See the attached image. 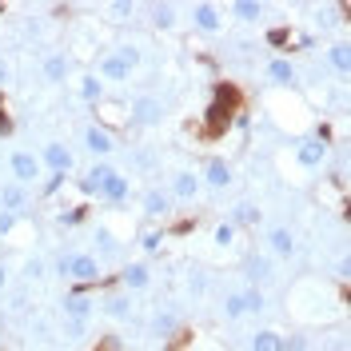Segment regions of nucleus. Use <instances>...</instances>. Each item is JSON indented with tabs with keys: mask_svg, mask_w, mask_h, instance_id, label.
Returning <instances> with one entry per match:
<instances>
[{
	"mask_svg": "<svg viewBox=\"0 0 351 351\" xmlns=\"http://www.w3.org/2000/svg\"><path fill=\"white\" fill-rule=\"evenodd\" d=\"M56 276H64L68 284H96L100 276H104V263L96 260L92 252H64L60 260H56Z\"/></svg>",
	"mask_w": 351,
	"mask_h": 351,
	"instance_id": "nucleus-1",
	"label": "nucleus"
},
{
	"mask_svg": "<svg viewBox=\"0 0 351 351\" xmlns=\"http://www.w3.org/2000/svg\"><path fill=\"white\" fill-rule=\"evenodd\" d=\"M240 267H243V276H247V287L276 284V260H271V256H263V252H247Z\"/></svg>",
	"mask_w": 351,
	"mask_h": 351,
	"instance_id": "nucleus-2",
	"label": "nucleus"
},
{
	"mask_svg": "<svg viewBox=\"0 0 351 351\" xmlns=\"http://www.w3.org/2000/svg\"><path fill=\"white\" fill-rule=\"evenodd\" d=\"M8 172H12V180H16V184H24V188H28V184H36V180H40V156L36 152H24V148H16V152L8 156Z\"/></svg>",
	"mask_w": 351,
	"mask_h": 351,
	"instance_id": "nucleus-3",
	"label": "nucleus"
},
{
	"mask_svg": "<svg viewBox=\"0 0 351 351\" xmlns=\"http://www.w3.org/2000/svg\"><path fill=\"white\" fill-rule=\"evenodd\" d=\"M72 164H76V152L68 148L64 140H48V144L40 148V168H48V172L68 176L72 172Z\"/></svg>",
	"mask_w": 351,
	"mask_h": 351,
	"instance_id": "nucleus-4",
	"label": "nucleus"
},
{
	"mask_svg": "<svg viewBox=\"0 0 351 351\" xmlns=\"http://www.w3.org/2000/svg\"><path fill=\"white\" fill-rule=\"evenodd\" d=\"M164 124V104L156 96H136L132 100V128H156Z\"/></svg>",
	"mask_w": 351,
	"mask_h": 351,
	"instance_id": "nucleus-5",
	"label": "nucleus"
},
{
	"mask_svg": "<svg viewBox=\"0 0 351 351\" xmlns=\"http://www.w3.org/2000/svg\"><path fill=\"white\" fill-rule=\"evenodd\" d=\"M60 307H64V319H92L96 300L84 291V284H72L68 287V295L60 300Z\"/></svg>",
	"mask_w": 351,
	"mask_h": 351,
	"instance_id": "nucleus-6",
	"label": "nucleus"
},
{
	"mask_svg": "<svg viewBox=\"0 0 351 351\" xmlns=\"http://www.w3.org/2000/svg\"><path fill=\"white\" fill-rule=\"evenodd\" d=\"M295 164H300V168H324V164H328V140L304 136V140L295 144Z\"/></svg>",
	"mask_w": 351,
	"mask_h": 351,
	"instance_id": "nucleus-7",
	"label": "nucleus"
},
{
	"mask_svg": "<svg viewBox=\"0 0 351 351\" xmlns=\"http://www.w3.org/2000/svg\"><path fill=\"white\" fill-rule=\"evenodd\" d=\"M32 208V192L16 184V180H8V184H0V212H12V216H24Z\"/></svg>",
	"mask_w": 351,
	"mask_h": 351,
	"instance_id": "nucleus-8",
	"label": "nucleus"
},
{
	"mask_svg": "<svg viewBox=\"0 0 351 351\" xmlns=\"http://www.w3.org/2000/svg\"><path fill=\"white\" fill-rule=\"evenodd\" d=\"M84 148L96 160H108L112 152H116V136H112V128H104V124H88L84 128Z\"/></svg>",
	"mask_w": 351,
	"mask_h": 351,
	"instance_id": "nucleus-9",
	"label": "nucleus"
},
{
	"mask_svg": "<svg viewBox=\"0 0 351 351\" xmlns=\"http://www.w3.org/2000/svg\"><path fill=\"white\" fill-rule=\"evenodd\" d=\"M120 287H124V291H148V287H152V267H148V263L144 260H132V263H124V267H120Z\"/></svg>",
	"mask_w": 351,
	"mask_h": 351,
	"instance_id": "nucleus-10",
	"label": "nucleus"
},
{
	"mask_svg": "<svg viewBox=\"0 0 351 351\" xmlns=\"http://www.w3.org/2000/svg\"><path fill=\"white\" fill-rule=\"evenodd\" d=\"M199 192H204V180H199V172H192V168H180V172H172V184H168V196H172V199H196Z\"/></svg>",
	"mask_w": 351,
	"mask_h": 351,
	"instance_id": "nucleus-11",
	"label": "nucleus"
},
{
	"mask_svg": "<svg viewBox=\"0 0 351 351\" xmlns=\"http://www.w3.org/2000/svg\"><path fill=\"white\" fill-rule=\"evenodd\" d=\"M199 180L208 184V188H216V192H223L232 180H236V168L223 160V156H212L208 164H204V172H199Z\"/></svg>",
	"mask_w": 351,
	"mask_h": 351,
	"instance_id": "nucleus-12",
	"label": "nucleus"
},
{
	"mask_svg": "<svg viewBox=\"0 0 351 351\" xmlns=\"http://www.w3.org/2000/svg\"><path fill=\"white\" fill-rule=\"evenodd\" d=\"M96 196L104 199V204H112V208H120V204H128V196H132V180L124 172H112L104 184H100V192Z\"/></svg>",
	"mask_w": 351,
	"mask_h": 351,
	"instance_id": "nucleus-13",
	"label": "nucleus"
},
{
	"mask_svg": "<svg viewBox=\"0 0 351 351\" xmlns=\"http://www.w3.org/2000/svg\"><path fill=\"white\" fill-rule=\"evenodd\" d=\"M180 328H184V319H180V311H176L172 304H164V307L152 311V335L156 339H172V335H180Z\"/></svg>",
	"mask_w": 351,
	"mask_h": 351,
	"instance_id": "nucleus-14",
	"label": "nucleus"
},
{
	"mask_svg": "<svg viewBox=\"0 0 351 351\" xmlns=\"http://www.w3.org/2000/svg\"><path fill=\"white\" fill-rule=\"evenodd\" d=\"M172 204L176 199L168 196V188H148L144 199H140V208H144V216L148 219H168L172 216Z\"/></svg>",
	"mask_w": 351,
	"mask_h": 351,
	"instance_id": "nucleus-15",
	"label": "nucleus"
},
{
	"mask_svg": "<svg viewBox=\"0 0 351 351\" xmlns=\"http://www.w3.org/2000/svg\"><path fill=\"white\" fill-rule=\"evenodd\" d=\"M100 311H104L108 319H116V324H128L132 319V295L128 291H108V295L100 300Z\"/></svg>",
	"mask_w": 351,
	"mask_h": 351,
	"instance_id": "nucleus-16",
	"label": "nucleus"
},
{
	"mask_svg": "<svg viewBox=\"0 0 351 351\" xmlns=\"http://www.w3.org/2000/svg\"><path fill=\"white\" fill-rule=\"evenodd\" d=\"M267 247H271V256H284V260H291V256H295V232H291V228H284V223L267 228Z\"/></svg>",
	"mask_w": 351,
	"mask_h": 351,
	"instance_id": "nucleus-17",
	"label": "nucleus"
},
{
	"mask_svg": "<svg viewBox=\"0 0 351 351\" xmlns=\"http://www.w3.org/2000/svg\"><path fill=\"white\" fill-rule=\"evenodd\" d=\"M192 21H196L199 32H219V28H223V12H219L216 4L199 0V4H192Z\"/></svg>",
	"mask_w": 351,
	"mask_h": 351,
	"instance_id": "nucleus-18",
	"label": "nucleus"
},
{
	"mask_svg": "<svg viewBox=\"0 0 351 351\" xmlns=\"http://www.w3.org/2000/svg\"><path fill=\"white\" fill-rule=\"evenodd\" d=\"M40 68H44V80L48 84H64L68 72H72V60H68V52H48Z\"/></svg>",
	"mask_w": 351,
	"mask_h": 351,
	"instance_id": "nucleus-19",
	"label": "nucleus"
},
{
	"mask_svg": "<svg viewBox=\"0 0 351 351\" xmlns=\"http://www.w3.org/2000/svg\"><path fill=\"white\" fill-rule=\"evenodd\" d=\"M263 76H267L271 84H280V88H287V84H295V80H300V72H295V64H291V60H284V56L267 60V64H263Z\"/></svg>",
	"mask_w": 351,
	"mask_h": 351,
	"instance_id": "nucleus-20",
	"label": "nucleus"
},
{
	"mask_svg": "<svg viewBox=\"0 0 351 351\" xmlns=\"http://www.w3.org/2000/svg\"><path fill=\"white\" fill-rule=\"evenodd\" d=\"M112 172H116V168H112L108 160H96V164L80 176V192H84V196H96V192H100V184H104Z\"/></svg>",
	"mask_w": 351,
	"mask_h": 351,
	"instance_id": "nucleus-21",
	"label": "nucleus"
},
{
	"mask_svg": "<svg viewBox=\"0 0 351 351\" xmlns=\"http://www.w3.org/2000/svg\"><path fill=\"white\" fill-rule=\"evenodd\" d=\"M96 76H100V80H128L132 68L124 64V60H120L116 52H104V56L96 60Z\"/></svg>",
	"mask_w": 351,
	"mask_h": 351,
	"instance_id": "nucleus-22",
	"label": "nucleus"
},
{
	"mask_svg": "<svg viewBox=\"0 0 351 351\" xmlns=\"http://www.w3.org/2000/svg\"><path fill=\"white\" fill-rule=\"evenodd\" d=\"M228 223H236V228H260V204H252V199H240V204L232 208Z\"/></svg>",
	"mask_w": 351,
	"mask_h": 351,
	"instance_id": "nucleus-23",
	"label": "nucleus"
},
{
	"mask_svg": "<svg viewBox=\"0 0 351 351\" xmlns=\"http://www.w3.org/2000/svg\"><path fill=\"white\" fill-rule=\"evenodd\" d=\"M228 12H232L236 21H243V24H256L267 8H263L260 0H232V4H228Z\"/></svg>",
	"mask_w": 351,
	"mask_h": 351,
	"instance_id": "nucleus-24",
	"label": "nucleus"
},
{
	"mask_svg": "<svg viewBox=\"0 0 351 351\" xmlns=\"http://www.w3.org/2000/svg\"><path fill=\"white\" fill-rule=\"evenodd\" d=\"M76 92H80V100H84V104H100V100H104V80H100L96 72H88V76H80Z\"/></svg>",
	"mask_w": 351,
	"mask_h": 351,
	"instance_id": "nucleus-25",
	"label": "nucleus"
},
{
	"mask_svg": "<svg viewBox=\"0 0 351 351\" xmlns=\"http://www.w3.org/2000/svg\"><path fill=\"white\" fill-rule=\"evenodd\" d=\"M152 24L160 32H172L176 24H180V8L176 4H152Z\"/></svg>",
	"mask_w": 351,
	"mask_h": 351,
	"instance_id": "nucleus-26",
	"label": "nucleus"
},
{
	"mask_svg": "<svg viewBox=\"0 0 351 351\" xmlns=\"http://www.w3.org/2000/svg\"><path fill=\"white\" fill-rule=\"evenodd\" d=\"M252 351H284V335L276 328H260L252 335Z\"/></svg>",
	"mask_w": 351,
	"mask_h": 351,
	"instance_id": "nucleus-27",
	"label": "nucleus"
},
{
	"mask_svg": "<svg viewBox=\"0 0 351 351\" xmlns=\"http://www.w3.org/2000/svg\"><path fill=\"white\" fill-rule=\"evenodd\" d=\"M328 64L339 72V76H348L351 72V44H343V40H335L328 48Z\"/></svg>",
	"mask_w": 351,
	"mask_h": 351,
	"instance_id": "nucleus-28",
	"label": "nucleus"
},
{
	"mask_svg": "<svg viewBox=\"0 0 351 351\" xmlns=\"http://www.w3.org/2000/svg\"><path fill=\"white\" fill-rule=\"evenodd\" d=\"M219 315H223L228 324L243 319V315H247V307H243V291H228V295H223V304H219Z\"/></svg>",
	"mask_w": 351,
	"mask_h": 351,
	"instance_id": "nucleus-29",
	"label": "nucleus"
},
{
	"mask_svg": "<svg viewBox=\"0 0 351 351\" xmlns=\"http://www.w3.org/2000/svg\"><path fill=\"white\" fill-rule=\"evenodd\" d=\"M96 252H100V263L104 260H120V243H116V236H112L108 228L96 232Z\"/></svg>",
	"mask_w": 351,
	"mask_h": 351,
	"instance_id": "nucleus-30",
	"label": "nucleus"
},
{
	"mask_svg": "<svg viewBox=\"0 0 351 351\" xmlns=\"http://www.w3.org/2000/svg\"><path fill=\"white\" fill-rule=\"evenodd\" d=\"M236 236H240V228H236V223H228V219H219L216 232H212L216 247H232V243H236Z\"/></svg>",
	"mask_w": 351,
	"mask_h": 351,
	"instance_id": "nucleus-31",
	"label": "nucleus"
},
{
	"mask_svg": "<svg viewBox=\"0 0 351 351\" xmlns=\"http://www.w3.org/2000/svg\"><path fill=\"white\" fill-rule=\"evenodd\" d=\"M243 307H247V315H252V311H263V307H267L263 287H243Z\"/></svg>",
	"mask_w": 351,
	"mask_h": 351,
	"instance_id": "nucleus-32",
	"label": "nucleus"
},
{
	"mask_svg": "<svg viewBox=\"0 0 351 351\" xmlns=\"http://www.w3.org/2000/svg\"><path fill=\"white\" fill-rule=\"evenodd\" d=\"M208 112H212V124H216V128H219V124H232V100L223 104V92H219V100Z\"/></svg>",
	"mask_w": 351,
	"mask_h": 351,
	"instance_id": "nucleus-33",
	"label": "nucleus"
},
{
	"mask_svg": "<svg viewBox=\"0 0 351 351\" xmlns=\"http://www.w3.org/2000/svg\"><path fill=\"white\" fill-rule=\"evenodd\" d=\"M112 52H116V56H120V60H124V64H128V68H140V60H144L136 44H116Z\"/></svg>",
	"mask_w": 351,
	"mask_h": 351,
	"instance_id": "nucleus-34",
	"label": "nucleus"
},
{
	"mask_svg": "<svg viewBox=\"0 0 351 351\" xmlns=\"http://www.w3.org/2000/svg\"><path fill=\"white\" fill-rule=\"evenodd\" d=\"M140 247H144V252H160V247H164V232L144 228V232H140Z\"/></svg>",
	"mask_w": 351,
	"mask_h": 351,
	"instance_id": "nucleus-35",
	"label": "nucleus"
},
{
	"mask_svg": "<svg viewBox=\"0 0 351 351\" xmlns=\"http://www.w3.org/2000/svg\"><path fill=\"white\" fill-rule=\"evenodd\" d=\"M64 335L72 339V343H80L88 335V319H64Z\"/></svg>",
	"mask_w": 351,
	"mask_h": 351,
	"instance_id": "nucleus-36",
	"label": "nucleus"
},
{
	"mask_svg": "<svg viewBox=\"0 0 351 351\" xmlns=\"http://www.w3.org/2000/svg\"><path fill=\"white\" fill-rule=\"evenodd\" d=\"M88 216V208H68V212H60V228H80Z\"/></svg>",
	"mask_w": 351,
	"mask_h": 351,
	"instance_id": "nucleus-37",
	"label": "nucleus"
},
{
	"mask_svg": "<svg viewBox=\"0 0 351 351\" xmlns=\"http://www.w3.org/2000/svg\"><path fill=\"white\" fill-rule=\"evenodd\" d=\"M188 291H192V295H204V291H208V271H204V267H196V271L188 276Z\"/></svg>",
	"mask_w": 351,
	"mask_h": 351,
	"instance_id": "nucleus-38",
	"label": "nucleus"
},
{
	"mask_svg": "<svg viewBox=\"0 0 351 351\" xmlns=\"http://www.w3.org/2000/svg\"><path fill=\"white\" fill-rule=\"evenodd\" d=\"M112 21H128V16H136V4L132 0H116V4H108Z\"/></svg>",
	"mask_w": 351,
	"mask_h": 351,
	"instance_id": "nucleus-39",
	"label": "nucleus"
},
{
	"mask_svg": "<svg viewBox=\"0 0 351 351\" xmlns=\"http://www.w3.org/2000/svg\"><path fill=\"white\" fill-rule=\"evenodd\" d=\"M44 276H48V263L44 260H28L24 263V280H28V284H32V280H44Z\"/></svg>",
	"mask_w": 351,
	"mask_h": 351,
	"instance_id": "nucleus-40",
	"label": "nucleus"
},
{
	"mask_svg": "<svg viewBox=\"0 0 351 351\" xmlns=\"http://www.w3.org/2000/svg\"><path fill=\"white\" fill-rule=\"evenodd\" d=\"M64 180H68V176L52 172V176H48V184H44V196H52V192H60V188H64Z\"/></svg>",
	"mask_w": 351,
	"mask_h": 351,
	"instance_id": "nucleus-41",
	"label": "nucleus"
},
{
	"mask_svg": "<svg viewBox=\"0 0 351 351\" xmlns=\"http://www.w3.org/2000/svg\"><path fill=\"white\" fill-rule=\"evenodd\" d=\"M16 219H21V216H12V212H0V240H4V236L16 228Z\"/></svg>",
	"mask_w": 351,
	"mask_h": 351,
	"instance_id": "nucleus-42",
	"label": "nucleus"
},
{
	"mask_svg": "<svg viewBox=\"0 0 351 351\" xmlns=\"http://www.w3.org/2000/svg\"><path fill=\"white\" fill-rule=\"evenodd\" d=\"M8 284H12V267H8V263L0 260V295L8 291Z\"/></svg>",
	"mask_w": 351,
	"mask_h": 351,
	"instance_id": "nucleus-43",
	"label": "nucleus"
},
{
	"mask_svg": "<svg viewBox=\"0 0 351 351\" xmlns=\"http://www.w3.org/2000/svg\"><path fill=\"white\" fill-rule=\"evenodd\" d=\"M284 351H307V339L304 335H291V339H284Z\"/></svg>",
	"mask_w": 351,
	"mask_h": 351,
	"instance_id": "nucleus-44",
	"label": "nucleus"
},
{
	"mask_svg": "<svg viewBox=\"0 0 351 351\" xmlns=\"http://www.w3.org/2000/svg\"><path fill=\"white\" fill-rule=\"evenodd\" d=\"M8 80H12V64H8V60L0 56V88L8 84Z\"/></svg>",
	"mask_w": 351,
	"mask_h": 351,
	"instance_id": "nucleus-45",
	"label": "nucleus"
},
{
	"mask_svg": "<svg viewBox=\"0 0 351 351\" xmlns=\"http://www.w3.org/2000/svg\"><path fill=\"white\" fill-rule=\"evenodd\" d=\"M267 40H271V44H287V32H284V28H276V32H271Z\"/></svg>",
	"mask_w": 351,
	"mask_h": 351,
	"instance_id": "nucleus-46",
	"label": "nucleus"
},
{
	"mask_svg": "<svg viewBox=\"0 0 351 351\" xmlns=\"http://www.w3.org/2000/svg\"><path fill=\"white\" fill-rule=\"evenodd\" d=\"M8 132H12V120H8V116H0V136H8Z\"/></svg>",
	"mask_w": 351,
	"mask_h": 351,
	"instance_id": "nucleus-47",
	"label": "nucleus"
}]
</instances>
